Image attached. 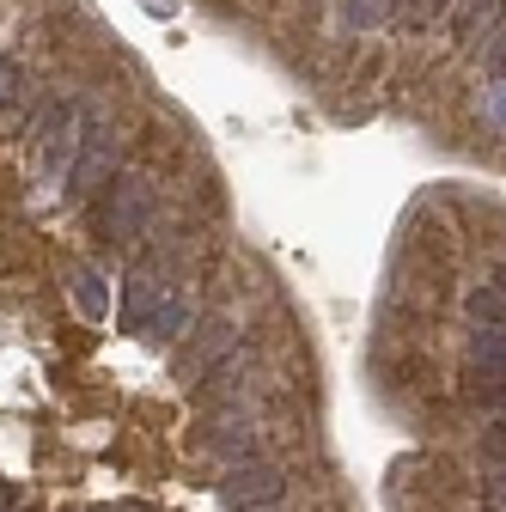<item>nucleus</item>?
I'll use <instances>...</instances> for the list:
<instances>
[{
  "label": "nucleus",
  "mask_w": 506,
  "mask_h": 512,
  "mask_svg": "<svg viewBox=\"0 0 506 512\" xmlns=\"http://www.w3.org/2000/svg\"><path fill=\"white\" fill-rule=\"evenodd\" d=\"M153 214H159V189H153L147 177L110 183V196H104V208H98V220H104L110 238H141V232L153 226Z\"/></svg>",
  "instance_id": "obj_1"
},
{
  "label": "nucleus",
  "mask_w": 506,
  "mask_h": 512,
  "mask_svg": "<svg viewBox=\"0 0 506 512\" xmlns=\"http://www.w3.org/2000/svg\"><path fill=\"white\" fill-rule=\"evenodd\" d=\"M37 141H43V153H37V177H43V183L68 177V171H74V159H80V141H86V128H80V104H55Z\"/></svg>",
  "instance_id": "obj_2"
},
{
  "label": "nucleus",
  "mask_w": 506,
  "mask_h": 512,
  "mask_svg": "<svg viewBox=\"0 0 506 512\" xmlns=\"http://www.w3.org/2000/svg\"><path fill=\"white\" fill-rule=\"evenodd\" d=\"M98 183H116V128H110V122H92V128H86L80 159H74V171H68V196L86 202V196H98Z\"/></svg>",
  "instance_id": "obj_3"
},
{
  "label": "nucleus",
  "mask_w": 506,
  "mask_h": 512,
  "mask_svg": "<svg viewBox=\"0 0 506 512\" xmlns=\"http://www.w3.org/2000/svg\"><path fill=\"white\" fill-rule=\"evenodd\" d=\"M500 13H506V0H458V7H452V37L458 43H476Z\"/></svg>",
  "instance_id": "obj_4"
},
{
  "label": "nucleus",
  "mask_w": 506,
  "mask_h": 512,
  "mask_svg": "<svg viewBox=\"0 0 506 512\" xmlns=\"http://www.w3.org/2000/svg\"><path fill=\"white\" fill-rule=\"evenodd\" d=\"M220 494H226V506H257V500H275L281 482H275V470H257V464H250V470H238Z\"/></svg>",
  "instance_id": "obj_5"
},
{
  "label": "nucleus",
  "mask_w": 506,
  "mask_h": 512,
  "mask_svg": "<svg viewBox=\"0 0 506 512\" xmlns=\"http://www.w3.org/2000/svg\"><path fill=\"white\" fill-rule=\"evenodd\" d=\"M397 13V0H342V25L360 31V25H378V19H391Z\"/></svg>",
  "instance_id": "obj_6"
},
{
  "label": "nucleus",
  "mask_w": 506,
  "mask_h": 512,
  "mask_svg": "<svg viewBox=\"0 0 506 512\" xmlns=\"http://www.w3.org/2000/svg\"><path fill=\"white\" fill-rule=\"evenodd\" d=\"M74 305H80L86 317H104V275H92V269H74Z\"/></svg>",
  "instance_id": "obj_7"
},
{
  "label": "nucleus",
  "mask_w": 506,
  "mask_h": 512,
  "mask_svg": "<svg viewBox=\"0 0 506 512\" xmlns=\"http://www.w3.org/2000/svg\"><path fill=\"white\" fill-rule=\"evenodd\" d=\"M232 342V330L226 324H208V330H196V360H208V354H220Z\"/></svg>",
  "instance_id": "obj_8"
},
{
  "label": "nucleus",
  "mask_w": 506,
  "mask_h": 512,
  "mask_svg": "<svg viewBox=\"0 0 506 512\" xmlns=\"http://www.w3.org/2000/svg\"><path fill=\"white\" fill-rule=\"evenodd\" d=\"M446 7H452V0H403V19L409 25H427V19H439Z\"/></svg>",
  "instance_id": "obj_9"
},
{
  "label": "nucleus",
  "mask_w": 506,
  "mask_h": 512,
  "mask_svg": "<svg viewBox=\"0 0 506 512\" xmlns=\"http://www.w3.org/2000/svg\"><path fill=\"white\" fill-rule=\"evenodd\" d=\"M19 92H25V74H19V68H7V61H0V104H13Z\"/></svg>",
  "instance_id": "obj_10"
},
{
  "label": "nucleus",
  "mask_w": 506,
  "mask_h": 512,
  "mask_svg": "<svg viewBox=\"0 0 506 512\" xmlns=\"http://www.w3.org/2000/svg\"><path fill=\"white\" fill-rule=\"evenodd\" d=\"M488 80H494V86L506 80V31H500V37H494V49H488Z\"/></svg>",
  "instance_id": "obj_11"
},
{
  "label": "nucleus",
  "mask_w": 506,
  "mask_h": 512,
  "mask_svg": "<svg viewBox=\"0 0 506 512\" xmlns=\"http://www.w3.org/2000/svg\"><path fill=\"white\" fill-rule=\"evenodd\" d=\"M488 116H494V122H506V80L494 86V104H488Z\"/></svg>",
  "instance_id": "obj_12"
},
{
  "label": "nucleus",
  "mask_w": 506,
  "mask_h": 512,
  "mask_svg": "<svg viewBox=\"0 0 506 512\" xmlns=\"http://www.w3.org/2000/svg\"><path fill=\"white\" fill-rule=\"evenodd\" d=\"M500 287H506V269H500Z\"/></svg>",
  "instance_id": "obj_13"
}]
</instances>
